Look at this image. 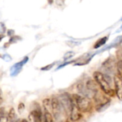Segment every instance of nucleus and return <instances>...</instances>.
<instances>
[{"instance_id": "nucleus-26", "label": "nucleus", "mask_w": 122, "mask_h": 122, "mask_svg": "<svg viewBox=\"0 0 122 122\" xmlns=\"http://www.w3.org/2000/svg\"></svg>"}, {"instance_id": "nucleus-4", "label": "nucleus", "mask_w": 122, "mask_h": 122, "mask_svg": "<svg viewBox=\"0 0 122 122\" xmlns=\"http://www.w3.org/2000/svg\"><path fill=\"white\" fill-rule=\"evenodd\" d=\"M59 100L65 113L69 114L74 104L73 99L69 95L68 93H64L59 96Z\"/></svg>"}, {"instance_id": "nucleus-10", "label": "nucleus", "mask_w": 122, "mask_h": 122, "mask_svg": "<svg viewBox=\"0 0 122 122\" xmlns=\"http://www.w3.org/2000/svg\"><path fill=\"white\" fill-rule=\"evenodd\" d=\"M103 66L109 71L110 70L112 71L115 67H117V62H116L115 59L113 56L109 57V59H107V60L106 61H104L103 63Z\"/></svg>"}, {"instance_id": "nucleus-7", "label": "nucleus", "mask_w": 122, "mask_h": 122, "mask_svg": "<svg viewBox=\"0 0 122 122\" xmlns=\"http://www.w3.org/2000/svg\"><path fill=\"white\" fill-rule=\"evenodd\" d=\"M41 112L40 110V108L34 109L31 111V112L29 114V120L30 122H41Z\"/></svg>"}, {"instance_id": "nucleus-25", "label": "nucleus", "mask_w": 122, "mask_h": 122, "mask_svg": "<svg viewBox=\"0 0 122 122\" xmlns=\"http://www.w3.org/2000/svg\"><path fill=\"white\" fill-rule=\"evenodd\" d=\"M121 29H122V27H121Z\"/></svg>"}, {"instance_id": "nucleus-5", "label": "nucleus", "mask_w": 122, "mask_h": 122, "mask_svg": "<svg viewBox=\"0 0 122 122\" xmlns=\"http://www.w3.org/2000/svg\"><path fill=\"white\" fill-rule=\"evenodd\" d=\"M114 81L115 86V94L119 99L122 101V79L118 74H117L114 78Z\"/></svg>"}, {"instance_id": "nucleus-9", "label": "nucleus", "mask_w": 122, "mask_h": 122, "mask_svg": "<svg viewBox=\"0 0 122 122\" xmlns=\"http://www.w3.org/2000/svg\"><path fill=\"white\" fill-rule=\"evenodd\" d=\"M86 88L90 92H92L94 94V96L97 92H99V86L98 85L97 81L94 80H89L86 82Z\"/></svg>"}, {"instance_id": "nucleus-6", "label": "nucleus", "mask_w": 122, "mask_h": 122, "mask_svg": "<svg viewBox=\"0 0 122 122\" xmlns=\"http://www.w3.org/2000/svg\"><path fill=\"white\" fill-rule=\"evenodd\" d=\"M81 117H82V115L81 114V111L78 109V107L76 106V104L74 102L71 110L69 113L70 120L72 122H76V121H79L81 118Z\"/></svg>"}, {"instance_id": "nucleus-15", "label": "nucleus", "mask_w": 122, "mask_h": 122, "mask_svg": "<svg viewBox=\"0 0 122 122\" xmlns=\"http://www.w3.org/2000/svg\"><path fill=\"white\" fill-rule=\"evenodd\" d=\"M7 117H8L9 121H12L16 118V112H15V110H14V108H11L9 110V112L8 114Z\"/></svg>"}, {"instance_id": "nucleus-11", "label": "nucleus", "mask_w": 122, "mask_h": 122, "mask_svg": "<svg viewBox=\"0 0 122 122\" xmlns=\"http://www.w3.org/2000/svg\"><path fill=\"white\" fill-rule=\"evenodd\" d=\"M43 107L44 109V111L50 112L51 111V99H44L43 100Z\"/></svg>"}, {"instance_id": "nucleus-17", "label": "nucleus", "mask_w": 122, "mask_h": 122, "mask_svg": "<svg viewBox=\"0 0 122 122\" xmlns=\"http://www.w3.org/2000/svg\"><path fill=\"white\" fill-rule=\"evenodd\" d=\"M24 109H25V106H24V104L23 103H20L18 105V111H19V114H21L24 112Z\"/></svg>"}, {"instance_id": "nucleus-12", "label": "nucleus", "mask_w": 122, "mask_h": 122, "mask_svg": "<svg viewBox=\"0 0 122 122\" xmlns=\"http://www.w3.org/2000/svg\"><path fill=\"white\" fill-rule=\"evenodd\" d=\"M107 39H108V36H104V37H103V38L99 39L96 42V44H94V49L100 48L102 46H103L104 44H106V42H107Z\"/></svg>"}, {"instance_id": "nucleus-14", "label": "nucleus", "mask_w": 122, "mask_h": 122, "mask_svg": "<svg viewBox=\"0 0 122 122\" xmlns=\"http://www.w3.org/2000/svg\"><path fill=\"white\" fill-rule=\"evenodd\" d=\"M44 119H45L46 122H51L54 121L53 116H52V114H51L50 112L45 111V112H44Z\"/></svg>"}, {"instance_id": "nucleus-19", "label": "nucleus", "mask_w": 122, "mask_h": 122, "mask_svg": "<svg viewBox=\"0 0 122 122\" xmlns=\"http://www.w3.org/2000/svg\"><path fill=\"white\" fill-rule=\"evenodd\" d=\"M54 65V63H53V64H49V65H48V66H44V67L41 68V70H45V71L49 70Z\"/></svg>"}, {"instance_id": "nucleus-18", "label": "nucleus", "mask_w": 122, "mask_h": 122, "mask_svg": "<svg viewBox=\"0 0 122 122\" xmlns=\"http://www.w3.org/2000/svg\"><path fill=\"white\" fill-rule=\"evenodd\" d=\"M6 27L3 23H0V34H4L5 32Z\"/></svg>"}, {"instance_id": "nucleus-22", "label": "nucleus", "mask_w": 122, "mask_h": 122, "mask_svg": "<svg viewBox=\"0 0 122 122\" xmlns=\"http://www.w3.org/2000/svg\"><path fill=\"white\" fill-rule=\"evenodd\" d=\"M3 38H4V36H3V35H1V34H0V41H1V39H2Z\"/></svg>"}, {"instance_id": "nucleus-21", "label": "nucleus", "mask_w": 122, "mask_h": 122, "mask_svg": "<svg viewBox=\"0 0 122 122\" xmlns=\"http://www.w3.org/2000/svg\"><path fill=\"white\" fill-rule=\"evenodd\" d=\"M2 102H3V99L0 97V104H2Z\"/></svg>"}, {"instance_id": "nucleus-16", "label": "nucleus", "mask_w": 122, "mask_h": 122, "mask_svg": "<svg viewBox=\"0 0 122 122\" xmlns=\"http://www.w3.org/2000/svg\"><path fill=\"white\" fill-rule=\"evenodd\" d=\"M74 55V52H73V51H69V52H67L66 54H65V55H64V60H66V59H70L71 57H72Z\"/></svg>"}, {"instance_id": "nucleus-2", "label": "nucleus", "mask_w": 122, "mask_h": 122, "mask_svg": "<svg viewBox=\"0 0 122 122\" xmlns=\"http://www.w3.org/2000/svg\"><path fill=\"white\" fill-rule=\"evenodd\" d=\"M72 99L74 104L81 112H89L92 109V102L89 98L79 94H73Z\"/></svg>"}, {"instance_id": "nucleus-3", "label": "nucleus", "mask_w": 122, "mask_h": 122, "mask_svg": "<svg viewBox=\"0 0 122 122\" xmlns=\"http://www.w3.org/2000/svg\"><path fill=\"white\" fill-rule=\"evenodd\" d=\"M93 98L96 102V110L99 112L106 109L107 107L109 106L111 102L109 98L107 97L104 94L100 93L99 92H97Z\"/></svg>"}, {"instance_id": "nucleus-8", "label": "nucleus", "mask_w": 122, "mask_h": 122, "mask_svg": "<svg viewBox=\"0 0 122 122\" xmlns=\"http://www.w3.org/2000/svg\"><path fill=\"white\" fill-rule=\"evenodd\" d=\"M28 59H29L28 57H25L22 61H20V62H19V63H17V64H15L11 67V76L17 75V74L20 72V71H21V67L23 66V64H25V63L27 61Z\"/></svg>"}, {"instance_id": "nucleus-20", "label": "nucleus", "mask_w": 122, "mask_h": 122, "mask_svg": "<svg viewBox=\"0 0 122 122\" xmlns=\"http://www.w3.org/2000/svg\"><path fill=\"white\" fill-rule=\"evenodd\" d=\"M14 31H11V34H14ZM10 34H11V30H9V31H8V34H9V35H10Z\"/></svg>"}, {"instance_id": "nucleus-13", "label": "nucleus", "mask_w": 122, "mask_h": 122, "mask_svg": "<svg viewBox=\"0 0 122 122\" xmlns=\"http://www.w3.org/2000/svg\"><path fill=\"white\" fill-rule=\"evenodd\" d=\"M117 72H118L117 74L121 77V79H122V59H120L117 61Z\"/></svg>"}, {"instance_id": "nucleus-1", "label": "nucleus", "mask_w": 122, "mask_h": 122, "mask_svg": "<svg viewBox=\"0 0 122 122\" xmlns=\"http://www.w3.org/2000/svg\"><path fill=\"white\" fill-rule=\"evenodd\" d=\"M94 80L97 81L98 85L99 86L100 89L102 90V92L106 94L109 97H114L115 91L111 87V86L109 84V81L107 79L106 75L102 74L99 71H95L93 74Z\"/></svg>"}, {"instance_id": "nucleus-23", "label": "nucleus", "mask_w": 122, "mask_h": 122, "mask_svg": "<svg viewBox=\"0 0 122 122\" xmlns=\"http://www.w3.org/2000/svg\"><path fill=\"white\" fill-rule=\"evenodd\" d=\"M48 1H49V4H52L53 0H48Z\"/></svg>"}, {"instance_id": "nucleus-24", "label": "nucleus", "mask_w": 122, "mask_h": 122, "mask_svg": "<svg viewBox=\"0 0 122 122\" xmlns=\"http://www.w3.org/2000/svg\"><path fill=\"white\" fill-rule=\"evenodd\" d=\"M1 94H2V91H1V89H0V97L1 96Z\"/></svg>"}]
</instances>
